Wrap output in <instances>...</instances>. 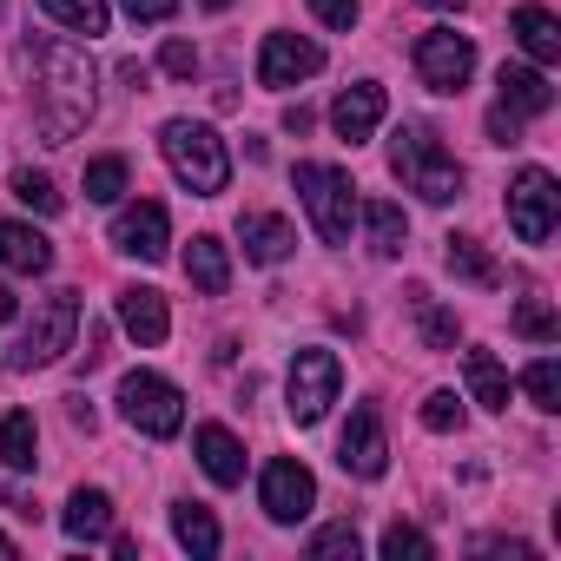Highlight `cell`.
Here are the masks:
<instances>
[{"instance_id":"9","label":"cell","mask_w":561,"mask_h":561,"mask_svg":"<svg viewBox=\"0 0 561 561\" xmlns=\"http://www.w3.org/2000/svg\"><path fill=\"white\" fill-rule=\"evenodd\" d=\"M337 383H344V364H337V351H298L291 357V383H285V397H291V416L298 423H324V410L337 403Z\"/></svg>"},{"instance_id":"22","label":"cell","mask_w":561,"mask_h":561,"mask_svg":"<svg viewBox=\"0 0 561 561\" xmlns=\"http://www.w3.org/2000/svg\"><path fill=\"white\" fill-rule=\"evenodd\" d=\"M443 264H449V277H462V285H476V291H495L502 285V264L476 238H443Z\"/></svg>"},{"instance_id":"35","label":"cell","mask_w":561,"mask_h":561,"mask_svg":"<svg viewBox=\"0 0 561 561\" xmlns=\"http://www.w3.org/2000/svg\"><path fill=\"white\" fill-rule=\"evenodd\" d=\"M515 331L535 337V344H554V337H561V324H554V311H548L541 298H522V305H515Z\"/></svg>"},{"instance_id":"7","label":"cell","mask_w":561,"mask_h":561,"mask_svg":"<svg viewBox=\"0 0 561 561\" xmlns=\"http://www.w3.org/2000/svg\"><path fill=\"white\" fill-rule=\"evenodd\" d=\"M119 416H126L139 436H179V423H185V397H179L165 377L133 370V377L119 383Z\"/></svg>"},{"instance_id":"4","label":"cell","mask_w":561,"mask_h":561,"mask_svg":"<svg viewBox=\"0 0 561 561\" xmlns=\"http://www.w3.org/2000/svg\"><path fill=\"white\" fill-rule=\"evenodd\" d=\"M291 179H298V198H305L318 238H324V244H344V238H351V218H357V185H351V172H344V165H324V159H305Z\"/></svg>"},{"instance_id":"43","label":"cell","mask_w":561,"mask_h":561,"mask_svg":"<svg viewBox=\"0 0 561 561\" xmlns=\"http://www.w3.org/2000/svg\"><path fill=\"white\" fill-rule=\"evenodd\" d=\"M14 311H21V298H14L8 285H0V324H14Z\"/></svg>"},{"instance_id":"42","label":"cell","mask_w":561,"mask_h":561,"mask_svg":"<svg viewBox=\"0 0 561 561\" xmlns=\"http://www.w3.org/2000/svg\"><path fill=\"white\" fill-rule=\"evenodd\" d=\"M119 80H126V87H133V93H146V80H152V73H146V67H139V60H119Z\"/></svg>"},{"instance_id":"26","label":"cell","mask_w":561,"mask_h":561,"mask_svg":"<svg viewBox=\"0 0 561 561\" xmlns=\"http://www.w3.org/2000/svg\"><path fill=\"white\" fill-rule=\"evenodd\" d=\"M364 225H370V251H377V257H397V251L410 244V218H403L390 198H370V205H364Z\"/></svg>"},{"instance_id":"39","label":"cell","mask_w":561,"mask_h":561,"mask_svg":"<svg viewBox=\"0 0 561 561\" xmlns=\"http://www.w3.org/2000/svg\"><path fill=\"white\" fill-rule=\"evenodd\" d=\"M119 8H126L139 27H159V21H172V14H179V0H119Z\"/></svg>"},{"instance_id":"47","label":"cell","mask_w":561,"mask_h":561,"mask_svg":"<svg viewBox=\"0 0 561 561\" xmlns=\"http://www.w3.org/2000/svg\"><path fill=\"white\" fill-rule=\"evenodd\" d=\"M0 14H8V0H0Z\"/></svg>"},{"instance_id":"38","label":"cell","mask_w":561,"mask_h":561,"mask_svg":"<svg viewBox=\"0 0 561 561\" xmlns=\"http://www.w3.org/2000/svg\"><path fill=\"white\" fill-rule=\"evenodd\" d=\"M311 14H318L324 27H337V34H351V27H357V0H311Z\"/></svg>"},{"instance_id":"44","label":"cell","mask_w":561,"mask_h":561,"mask_svg":"<svg viewBox=\"0 0 561 561\" xmlns=\"http://www.w3.org/2000/svg\"><path fill=\"white\" fill-rule=\"evenodd\" d=\"M0 554H8V561H14V554H21V541H14V535H0Z\"/></svg>"},{"instance_id":"14","label":"cell","mask_w":561,"mask_h":561,"mask_svg":"<svg viewBox=\"0 0 561 561\" xmlns=\"http://www.w3.org/2000/svg\"><path fill=\"white\" fill-rule=\"evenodd\" d=\"M383 87L377 80H357V87H344L337 93V106H331V126H337V139H351V146H364L377 126H383Z\"/></svg>"},{"instance_id":"16","label":"cell","mask_w":561,"mask_h":561,"mask_svg":"<svg viewBox=\"0 0 561 561\" xmlns=\"http://www.w3.org/2000/svg\"><path fill=\"white\" fill-rule=\"evenodd\" d=\"M119 324H126V337L133 344H165V331H172V311H165V298L152 291V285H126L119 291Z\"/></svg>"},{"instance_id":"21","label":"cell","mask_w":561,"mask_h":561,"mask_svg":"<svg viewBox=\"0 0 561 561\" xmlns=\"http://www.w3.org/2000/svg\"><path fill=\"white\" fill-rule=\"evenodd\" d=\"M60 528H67L73 541H106V535H113V495H106V489H73Z\"/></svg>"},{"instance_id":"3","label":"cell","mask_w":561,"mask_h":561,"mask_svg":"<svg viewBox=\"0 0 561 561\" xmlns=\"http://www.w3.org/2000/svg\"><path fill=\"white\" fill-rule=\"evenodd\" d=\"M390 172L423 198V205H449V198H462V165L443 152V139L430 133V126H397L390 133Z\"/></svg>"},{"instance_id":"1","label":"cell","mask_w":561,"mask_h":561,"mask_svg":"<svg viewBox=\"0 0 561 561\" xmlns=\"http://www.w3.org/2000/svg\"><path fill=\"white\" fill-rule=\"evenodd\" d=\"M21 60L34 67V119H41V139L47 146L80 139L87 119H93V106H100L93 100V60L80 47L54 41V34H34L21 47Z\"/></svg>"},{"instance_id":"37","label":"cell","mask_w":561,"mask_h":561,"mask_svg":"<svg viewBox=\"0 0 561 561\" xmlns=\"http://www.w3.org/2000/svg\"><path fill=\"white\" fill-rule=\"evenodd\" d=\"M159 67H165L172 80H192V73H198V47H192V41H165V54H159Z\"/></svg>"},{"instance_id":"20","label":"cell","mask_w":561,"mask_h":561,"mask_svg":"<svg viewBox=\"0 0 561 561\" xmlns=\"http://www.w3.org/2000/svg\"><path fill=\"white\" fill-rule=\"evenodd\" d=\"M0 264L21 271V277L54 271V244H47V231H34V225H8V218H0Z\"/></svg>"},{"instance_id":"6","label":"cell","mask_w":561,"mask_h":561,"mask_svg":"<svg viewBox=\"0 0 561 561\" xmlns=\"http://www.w3.org/2000/svg\"><path fill=\"white\" fill-rule=\"evenodd\" d=\"M410 60H416V80L430 93H462L469 73H476V41L456 34V27H430V34H416V54Z\"/></svg>"},{"instance_id":"5","label":"cell","mask_w":561,"mask_h":561,"mask_svg":"<svg viewBox=\"0 0 561 561\" xmlns=\"http://www.w3.org/2000/svg\"><path fill=\"white\" fill-rule=\"evenodd\" d=\"M80 337V291H47L34 324L21 331V344L8 351V370H41V364H60Z\"/></svg>"},{"instance_id":"34","label":"cell","mask_w":561,"mask_h":561,"mask_svg":"<svg viewBox=\"0 0 561 561\" xmlns=\"http://www.w3.org/2000/svg\"><path fill=\"white\" fill-rule=\"evenodd\" d=\"M383 554H390V561H430L436 548H430V535H423V528L390 522V528H383Z\"/></svg>"},{"instance_id":"30","label":"cell","mask_w":561,"mask_h":561,"mask_svg":"<svg viewBox=\"0 0 561 561\" xmlns=\"http://www.w3.org/2000/svg\"><path fill=\"white\" fill-rule=\"evenodd\" d=\"M522 390H528V403H535V410H548V416H554V410H561V364H554V357H535V364L522 370Z\"/></svg>"},{"instance_id":"32","label":"cell","mask_w":561,"mask_h":561,"mask_svg":"<svg viewBox=\"0 0 561 561\" xmlns=\"http://www.w3.org/2000/svg\"><path fill=\"white\" fill-rule=\"evenodd\" d=\"M119 192H126V159H119V152H113V159H93V165H87V198H93V205H113Z\"/></svg>"},{"instance_id":"25","label":"cell","mask_w":561,"mask_h":561,"mask_svg":"<svg viewBox=\"0 0 561 561\" xmlns=\"http://www.w3.org/2000/svg\"><path fill=\"white\" fill-rule=\"evenodd\" d=\"M462 377H469V397L482 410H508V370L489 351H462Z\"/></svg>"},{"instance_id":"46","label":"cell","mask_w":561,"mask_h":561,"mask_svg":"<svg viewBox=\"0 0 561 561\" xmlns=\"http://www.w3.org/2000/svg\"><path fill=\"white\" fill-rule=\"evenodd\" d=\"M198 8H211V14H225V8H231V0H198Z\"/></svg>"},{"instance_id":"28","label":"cell","mask_w":561,"mask_h":561,"mask_svg":"<svg viewBox=\"0 0 561 561\" xmlns=\"http://www.w3.org/2000/svg\"><path fill=\"white\" fill-rule=\"evenodd\" d=\"M47 8V21H60V27H73V34H106V21H113V8L106 0H41Z\"/></svg>"},{"instance_id":"8","label":"cell","mask_w":561,"mask_h":561,"mask_svg":"<svg viewBox=\"0 0 561 561\" xmlns=\"http://www.w3.org/2000/svg\"><path fill=\"white\" fill-rule=\"evenodd\" d=\"M554 211H561L554 172L522 165L515 185H508V225H515V238H522V244H548V238H554Z\"/></svg>"},{"instance_id":"15","label":"cell","mask_w":561,"mask_h":561,"mask_svg":"<svg viewBox=\"0 0 561 561\" xmlns=\"http://www.w3.org/2000/svg\"><path fill=\"white\" fill-rule=\"evenodd\" d=\"M495 106L502 113H515V119H541L548 106H554V87H548V73L541 67H502L495 73Z\"/></svg>"},{"instance_id":"12","label":"cell","mask_w":561,"mask_h":561,"mask_svg":"<svg viewBox=\"0 0 561 561\" xmlns=\"http://www.w3.org/2000/svg\"><path fill=\"white\" fill-rule=\"evenodd\" d=\"M337 462H344V476H357V482H377L383 469H390V443H383V416L364 403V410H351V423H344V443H337Z\"/></svg>"},{"instance_id":"27","label":"cell","mask_w":561,"mask_h":561,"mask_svg":"<svg viewBox=\"0 0 561 561\" xmlns=\"http://www.w3.org/2000/svg\"><path fill=\"white\" fill-rule=\"evenodd\" d=\"M172 535H179V548H192L198 561L218 554V541H225L218 522H211V508H198V502H179V508H172Z\"/></svg>"},{"instance_id":"2","label":"cell","mask_w":561,"mask_h":561,"mask_svg":"<svg viewBox=\"0 0 561 561\" xmlns=\"http://www.w3.org/2000/svg\"><path fill=\"white\" fill-rule=\"evenodd\" d=\"M159 152H165L172 179L185 192H198V198H218L231 185V152H225V139L205 119H165L159 126Z\"/></svg>"},{"instance_id":"36","label":"cell","mask_w":561,"mask_h":561,"mask_svg":"<svg viewBox=\"0 0 561 561\" xmlns=\"http://www.w3.org/2000/svg\"><path fill=\"white\" fill-rule=\"evenodd\" d=\"M423 430H436V436L462 430V403H456V390H436V397L423 403Z\"/></svg>"},{"instance_id":"23","label":"cell","mask_w":561,"mask_h":561,"mask_svg":"<svg viewBox=\"0 0 561 561\" xmlns=\"http://www.w3.org/2000/svg\"><path fill=\"white\" fill-rule=\"evenodd\" d=\"M185 277H192L205 298H225V285H231V257H225V244H218L211 231L192 238V251H185Z\"/></svg>"},{"instance_id":"29","label":"cell","mask_w":561,"mask_h":561,"mask_svg":"<svg viewBox=\"0 0 561 561\" xmlns=\"http://www.w3.org/2000/svg\"><path fill=\"white\" fill-rule=\"evenodd\" d=\"M410 311H416V331H423L430 351H456V318H449L430 291H410Z\"/></svg>"},{"instance_id":"18","label":"cell","mask_w":561,"mask_h":561,"mask_svg":"<svg viewBox=\"0 0 561 561\" xmlns=\"http://www.w3.org/2000/svg\"><path fill=\"white\" fill-rule=\"evenodd\" d=\"M192 449H198V469H205L218 489H238V482H244V443H238L225 423H205V430L192 436Z\"/></svg>"},{"instance_id":"24","label":"cell","mask_w":561,"mask_h":561,"mask_svg":"<svg viewBox=\"0 0 561 561\" xmlns=\"http://www.w3.org/2000/svg\"><path fill=\"white\" fill-rule=\"evenodd\" d=\"M0 462H8L14 476H27L41 462V430L27 410H8V423H0Z\"/></svg>"},{"instance_id":"40","label":"cell","mask_w":561,"mask_h":561,"mask_svg":"<svg viewBox=\"0 0 561 561\" xmlns=\"http://www.w3.org/2000/svg\"><path fill=\"white\" fill-rule=\"evenodd\" d=\"M489 139H495V146H515V139H522V119L495 106V113H489Z\"/></svg>"},{"instance_id":"33","label":"cell","mask_w":561,"mask_h":561,"mask_svg":"<svg viewBox=\"0 0 561 561\" xmlns=\"http://www.w3.org/2000/svg\"><path fill=\"white\" fill-rule=\"evenodd\" d=\"M357 548H364V541H357L351 522H331V528L311 535V561H357Z\"/></svg>"},{"instance_id":"45","label":"cell","mask_w":561,"mask_h":561,"mask_svg":"<svg viewBox=\"0 0 561 561\" xmlns=\"http://www.w3.org/2000/svg\"><path fill=\"white\" fill-rule=\"evenodd\" d=\"M423 8H443V14H449V8H462V0H423Z\"/></svg>"},{"instance_id":"41","label":"cell","mask_w":561,"mask_h":561,"mask_svg":"<svg viewBox=\"0 0 561 561\" xmlns=\"http://www.w3.org/2000/svg\"><path fill=\"white\" fill-rule=\"evenodd\" d=\"M311 119H318L311 106H285V133H298V139H305V133H311Z\"/></svg>"},{"instance_id":"19","label":"cell","mask_w":561,"mask_h":561,"mask_svg":"<svg viewBox=\"0 0 561 561\" xmlns=\"http://www.w3.org/2000/svg\"><path fill=\"white\" fill-rule=\"evenodd\" d=\"M508 34L522 41V54H528V60H535L541 73H548V67L561 60V21H554L548 8H535V0H528V8H515V14H508Z\"/></svg>"},{"instance_id":"13","label":"cell","mask_w":561,"mask_h":561,"mask_svg":"<svg viewBox=\"0 0 561 561\" xmlns=\"http://www.w3.org/2000/svg\"><path fill=\"white\" fill-rule=\"evenodd\" d=\"M113 244H119L126 257H139V264H159V257H165V244H172V225H165V205H152V198H139V205H126V211L113 218Z\"/></svg>"},{"instance_id":"10","label":"cell","mask_w":561,"mask_h":561,"mask_svg":"<svg viewBox=\"0 0 561 561\" xmlns=\"http://www.w3.org/2000/svg\"><path fill=\"white\" fill-rule=\"evenodd\" d=\"M257 502H264L271 522H305V515L318 508V476H311L305 462H291V456H277V462H264Z\"/></svg>"},{"instance_id":"31","label":"cell","mask_w":561,"mask_h":561,"mask_svg":"<svg viewBox=\"0 0 561 561\" xmlns=\"http://www.w3.org/2000/svg\"><path fill=\"white\" fill-rule=\"evenodd\" d=\"M14 198H21V205H34L41 218H60V205H67V198L54 192V179H47V172H34V165H21V172H14Z\"/></svg>"},{"instance_id":"11","label":"cell","mask_w":561,"mask_h":561,"mask_svg":"<svg viewBox=\"0 0 561 561\" xmlns=\"http://www.w3.org/2000/svg\"><path fill=\"white\" fill-rule=\"evenodd\" d=\"M324 67V47L305 34H264L257 47V87H298Z\"/></svg>"},{"instance_id":"17","label":"cell","mask_w":561,"mask_h":561,"mask_svg":"<svg viewBox=\"0 0 561 561\" xmlns=\"http://www.w3.org/2000/svg\"><path fill=\"white\" fill-rule=\"evenodd\" d=\"M238 238H244V257H251V264H285L291 244H298L291 218H277V211H244V218H238Z\"/></svg>"}]
</instances>
